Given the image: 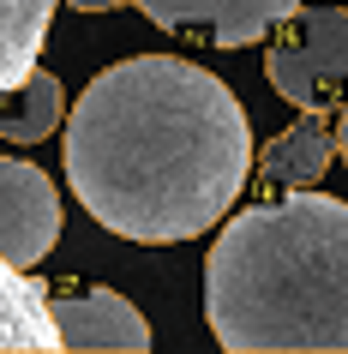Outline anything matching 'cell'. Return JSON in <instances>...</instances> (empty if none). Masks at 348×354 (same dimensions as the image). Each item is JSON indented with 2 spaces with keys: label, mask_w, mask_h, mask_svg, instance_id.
Masks as SVG:
<instances>
[{
  "label": "cell",
  "mask_w": 348,
  "mask_h": 354,
  "mask_svg": "<svg viewBox=\"0 0 348 354\" xmlns=\"http://www.w3.org/2000/svg\"><path fill=\"white\" fill-rule=\"evenodd\" d=\"M264 78L294 109H342L348 102V6H294L264 48Z\"/></svg>",
  "instance_id": "obj_3"
},
{
  "label": "cell",
  "mask_w": 348,
  "mask_h": 354,
  "mask_svg": "<svg viewBox=\"0 0 348 354\" xmlns=\"http://www.w3.org/2000/svg\"><path fill=\"white\" fill-rule=\"evenodd\" d=\"M60 114H66L60 78L42 73V66H30L19 84L0 91V138H6V145H37V138H48V132L60 127Z\"/></svg>",
  "instance_id": "obj_8"
},
{
  "label": "cell",
  "mask_w": 348,
  "mask_h": 354,
  "mask_svg": "<svg viewBox=\"0 0 348 354\" xmlns=\"http://www.w3.org/2000/svg\"><path fill=\"white\" fill-rule=\"evenodd\" d=\"M204 318L222 348H348V198L294 187L217 234Z\"/></svg>",
  "instance_id": "obj_2"
},
{
  "label": "cell",
  "mask_w": 348,
  "mask_h": 354,
  "mask_svg": "<svg viewBox=\"0 0 348 354\" xmlns=\"http://www.w3.org/2000/svg\"><path fill=\"white\" fill-rule=\"evenodd\" d=\"M336 156H342V162H348V102H342V109H336Z\"/></svg>",
  "instance_id": "obj_12"
},
{
  "label": "cell",
  "mask_w": 348,
  "mask_h": 354,
  "mask_svg": "<svg viewBox=\"0 0 348 354\" xmlns=\"http://www.w3.org/2000/svg\"><path fill=\"white\" fill-rule=\"evenodd\" d=\"M60 241V192L37 162L0 156V259L30 270Z\"/></svg>",
  "instance_id": "obj_4"
},
{
  "label": "cell",
  "mask_w": 348,
  "mask_h": 354,
  "mask_svg": "<svg viewBox=\"0 0 348 354\" xmlns=\"http://www.w3.org/2000/svg\"><path fill=\"white\" fill-rule=\"evenodd\" d=\"M330 150H336V132L324 127V109H300L289 132H276L271 145L253 156L258 180L276 192H294V187H318L330 168Z\"/></svg>",
  "instance_id": "obj_7"
},
{
  "label": "cell",
  "mask_w": 348,
  "mask_h": 354,
  "mask_svg": "<svg viewBox=\"0 0 348 354\" xmlns=\"http://www.w3.org/2000/svg\"><path fill=\"white\" fill-rule=\"evenodd\" d=\"M253 127L217 73L181 55H132L96 73L66 114V180L120 241H192L235 210Z\"/></svg>",
  "instance_id": "obj_1"
},
{
  "label": "cell",
  "mask_w": 348,
  "mask_h": 354,
  "mask_svg": "<svg viewBox=\"0 0 348 354\" xmlns=\"http://www.w3.org/2000/svg\"><path fill=\"white\" fill-rule=\"evenodd\" d=\"M55 6L60 0H0V91L19 84V78L42 60Z\"/></svg>",
  "instance_id": "obj_10"
},
{
  "label": "cell",
  "mask_w": 348,
  "mask_h": 354,
  "mask_svg": "<svg viewBox=\"0 0 348 354\" xmlns=\"http://www.w3.org/2000/svg\"><path fill=\"white\" fill-rule=\"evenodd\" d=\"M48 318L60 348H150V324L127 295L114 288H66L48 295Z\"/></svg>",
  "instance_id": "obj_6"
},
{
  "label": "cell",
  "mask_w": 348,
  "mask_h": 354,
  "mask_svg": "<svg viewBox=\"0 0 348 354\" xmlns=\"http://www.w3.org/2000/svg\"><path fill=\"white\" fill-rule=\"evenodd\" d=\"M0 348H60L48 295L6 259H0Z\"/></svg>",
  "instance_id": "obj_9"
},
{
  "label": "cell",
  "mask_w": 348,
  "mask_h": 354,
  "mask_svg": "<svg viewBox=\"0 0 348 354\" xmlns=\"http://www.w3.org/2000/svg\"><path fill=\"white\" fill-rule=\"evenodd\" d=\"M73 12H114V6H127V0H66Z\"/></svg>",
  "instance_id": "obj_11"
},
{
  "label": "cell",
  "mask_w": 348,
  "mask_h": 354,
  "mask_svg": "<svg viewBox=\"0 0 348 354\" xmlns=\"http://www.w3.org/2000/svg\"><path fill=\"white\" fill-rule=\"evenodd\" d=\"M132 6L174 37H199L210 48H246L271 37L300 0H132Z\"/></svg>",
  "instance_id": "obj_5"
}]
</instances>
